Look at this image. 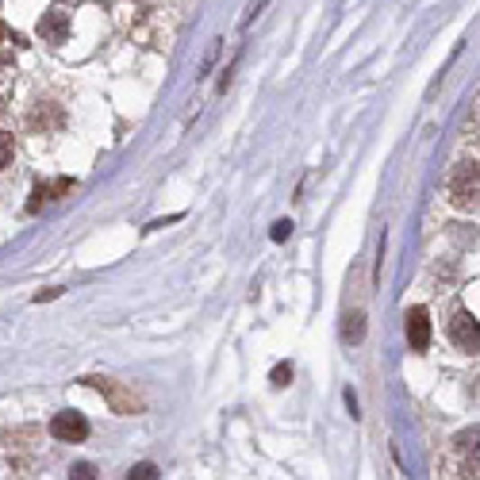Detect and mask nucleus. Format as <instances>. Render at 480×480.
I'll use <instances>...</instances> for the list:
<instances>
[{"mask_svg":"<svg viewBox=\"0 0 480 480\" xmlns=\"http://www.w3.org/2000/svg\"><path fill=\"white\" fill-rule=\"evenodd\" d=\"M288 235H293V223H288V220H281L277 227H273V242H285Z\"/></svg>","mask_w":480,"mask_h":480,"instance_id":"4468645a","label":"nucleus"},{"mask_svg":"<svg viewBox=\"0 0 480 480\" xmlns=\"http://www.w3.org/2000/svg\"><path fill=\"white\" fill-rule=\"evenodd\" d=\"M23 47H27V42H23V35L0 23V62H12V58H16Z\"/></svg>","mask_w":480,"mask_h":480,"instance_id":"1a4fd4ad","label":"nucleus"},{"mask_svg":"<svg viewBox=\"0 0 480 480\" xmlns=\"http://www.w3.org/2000/svg\"><path fill=\"white\" fill-rule=\"evenodd\" d=\"M131 476H139V480H154V476H158V469L147 461V465H135V469H131Z\"/></svg>","mask_w":480,"mask_h":480,"instance_id":"ddd939ff","label":"nucleus"},{"mask_svg":"<svg viewBox=\"0 0 480 480\" xmlns=\"http://www.w3.org/2000/svg\"><path fill=\"white\" fill-rule=\"evenodd\" d=\"M8 162H12V139L0 131V169H5Z\"/></svg>","mask_w":480,"mask_h":480,"instance_id":"f8f14e48","label":"nucleus"},{"mask_svg":"<svg viewBox=\"0 0 480 480\" xmlns=\"http://www.w3.org/2000/svg\"><path fill=\"white\" fill-rule=\"evenodd\" d=\"M85 385H93V388H100V392H104V396L112 400V407H115V412H123V415H131V412H139V400L135 396H131V392H123L120 385H112V381H104V376H85Z\"/></svg>","mask_w":480,"mask_h":480,"instance_id":"423d86ee","label":"nucleus"},{"mask_svg":"<svg viewBox=\"0 0 480 480\" xmlns=\"http://www.w3.org/2000/svg\"><path fill=\"white\" fill-rule=\"evenodd\" d=\"M457 476H476V427L457 439Z\"/></svg>","mask_w":480,"mask_h":480,"instance_id":"6e6552de","label":"nucleus"},{"mask_svg":"<svg viewBox=\"0 0 480 480\" xmlns=\"http://www.w3.org/2000/svg\"><path fill=\"white\" fill-rule=\"evenodd\" d=\"M346 339H350V342H361V339H366V315H361V312H354V315H346Z\"/></svg>","mask_w":480,"mask_h":480,"instance_id":"9d476101","label":"nucleus"},{"mask_svg":"<svg viewBox=\"0 0 480 480\" xmlns=\"http://www.w3.org/2000/svg\"><path fill=\"white\" fill-rule=\"evenodd\" d=\"M449 339H454L465 354H476V319L469 312H457L449 319Z\"/></svg>","mask_w":480,"mask_h":480,"instance_id":"0eeeda50","label":"nucleus"},{"mask_svg":"<svg viewBox=\"0 0 480 480\" xmlns=\"http://www.w3.org/2000/svg\"><path fill=\"white\" fill-rule=\"evenodd\" d=\"M50 434L58 442H85L89 439V419L77 415V412H58L50 419Z\"/></svg>","mask_w":480,"mask_h":480,"instance_id":"f03ea898","label":"nucleus"},{"mask_svg":"<svg viewBox=\"0 0 480 480\" xmlns=\"http://www.w3.org/2000/svg\"><path fill=\"white\" fill-rule=\"evenodd\" d=\"M476 193H480V173L476 162H457L449 173V200L461 212H476Z\"/></svg>","mask_w":480,"mask_h":480,"instance_id":"f257e3e1","label":"nucleus"},{"mask_svg":"<svg viewBox=\"0 0 480 480\" xmlns=\"http://www.w3.org/2000/svg\"><path fill=\"white\" fill-rule=\"evenodd\" d=\"M74 476H81V480H89V476H96V469H93V465H77V469H74Z\"/></svg>","mask_w":480,"mask_h":480,"instance_id":"2eb2a0df","label":"nucleus"},{"mask_svg":"<svg viewBox=\"0 0 480 480\" xmlns=\"http://www.w3.org/2000/svg\"><path fill=\"white\" fill-rule=\"evenodd\" d=\"M407 342H412L415 354H423L430 346V315H427V308L407 312Z\"/></svg>","mask_w":480,"mask_h":480,"instance_id":"20e7f679","label":"nucleus"},{"mask_svg":"<svg viewBox=\"0 0 480 480\" xmlns=\"http://www.w3.org/2000/svg\"><path fill=\"white\" fill-rule=\"evenodd\" d=\"M269 381H273V388H285L288 381H293V366H288V361H281V366L273 369V376H269Z\"/></svg>","mask_w":480,"mask_h":480,"instance_id":"9b49d317","label":"nucleus"},{"mask_svg":"<svg viewBox=\"0 0 480 480\" xmlns=\"http://www.w3.org/2000/svg\"><path fill=\"white\" fill-rule=\"evenodd\" d=\"M74 181L69 177H58V181H47V185H35V193H32V200H27V212H39V208H47V204H54V200H62V196H69L74 193Z\"/></svg>","mask_w":480,"mask_h":480,"instance_id":"7ed1b4c3","label":"nucleus"},{"mask_svg":"<svg viewBox=\"0 0 480 480\" xmlns=\"http://www.w3.org/2000/svg\"><path fill=\"white\" fill-rule=\"evenodd\" d=\"M39 35L47 39V42H66V39H69V12H66L62 5L50 8V12H42Z\"/></svg>","mask_w":480,"mask_h":480,"instance_id":"39448f33","label":"nucleus"}]
</instances>
